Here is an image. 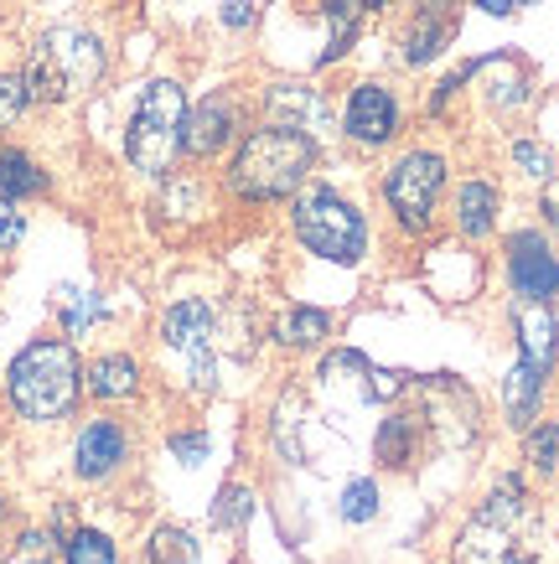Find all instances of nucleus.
<instances>
[{"instance_id":"473e14b6","label":"nucleus","mask_w":559,"mask_h":564,"mask_svg":"<svg viewBox=\"0 0 559 564\" xmlns=\"http://www.w3.org/2000/svg\"><path fill=\"white\" fill-rule=\"evenodd\" d=\"M47 560V533H32L26 539V554H21V564H42Z\"/></svg>"},{"instance_id":"e433bc0d","label":"nucleus","mask_w":559,"mask_h":564,"mask_svg":"<svg viewBox=\"0 0 559 564\" xmlns=\"http://www.w3.org/2000/svg\"><path fill=\"white\" fill-rule=\"evenodd\" d=\"M513 564H528V560H513Z\"/></svg>"},{"instance_id":"b1692460","label":"nucleus","mask_w":559,"mask_h":564,"mask_svg":"<svg viewBox=\"0 0 559 564\" xmlns=\"http://www.w3.org/2000/svg\"><path fill=\"white\" fill-rule=\"evenodd\" d=\"M373 513H378V487H373L368 477L347 481V492H342V518H347V523H373Z\"/></svg>"},{"instance_id":"7c9ffc66","label":"nucleus","mask_w":559,"mask_h":564,"mask_svg":"<svg viewBox=\"0 0 559 564\" xmlns=\"http://www.w3.org/2000/svg\"><path fill=\"white\" fill-rule=\"evenodd\" d=\"M249 21H255V6H249V0H228V6H223V26H249Z\"/></svg>"},{"instance_id":"412c9836","label":"nucleus","mask_w":559,"mask_h":564,"mask_svg":"<svg viewBox=\"0 0 559 564\" xmlns=\"http://www.w3.org/2000/svg\"><path fill=\"white\" fill-rule=\"evenodd\" d=\"M326 332H332V316H326V311L301 306V311H286V316H280V343H290V347L322 343Z\"/></svg>"},{"instance_id":"f257e3e1","label":"nucleus","mask_w":559,"mask_h":564,"mask_svg":"<svg viewBox=\"0 0 559 564\" xmlns=\"http://www.w3.org/2000/svg\"><path fill=\"white\" fill-rule=\"evenodd\" d=\"M311 166H316V140L305 130H290V124H265L244 140L234 172H228V187L244 203H275V197L301 192Z\"/></svg>"},{"instance_id":"ddd939ff","label":"nucleus","mask_w":559,"mask_h":564,"mask_svg":"<svg viewBox=\"0 0 559 564\" xmlns=\"http://www.w3.org/2000/svg\"><path fill=\"white\" fill-rule=\"evenodd\" d=\"M125 451H130L125 430H119L115 420H94V425H84V435H78L73 466H78V477L99 481V477H109V471H115V466L125 462Z\"/></svg>"},{"instance_id":"4468645a","label":"nucleus","mask_w":559,"mask_h":564,"mask_svg":"<svg viewBox=\"0 0 559 564\" xmlns=\"http://www.w3.org/2000/svg\"><path fill=\"white\" fill-rule=\"evenodd\" d=\"M513 322H518V352H524V362L549 373L555 368V316H549V306L544 301H518Z\"/></svg>"},{"instance_id":"c756f323","label":"nucleus","mask_w":559,"mask_h":564,"mask_svg":"<svg viewBox=\"0 0 559 564\" xmlns=\"http://www.w3.org/2000/svg\"><path fill=\"white\" fill-rule=\"evenodd\" d=\"M94 316H99V301H94V295H78V306L68 311V332H84Z\"/></svg>"},{"instance_id":"f704fd0d","label":"nucleus","mask_w":559,"mask_h":564,"mask_svg":"<svg viewBox=\"0 0 559 564\" xmlns=\"http://www.w3.org/2000/svg\"><path fill=\"white\" fill-rule=\"evenodd\" d=\"M171 451H182V456H203L207 445L203 441H171Z\"/></svg>"},{"instance_id":"9d476101","label":"nucleus","mask_w":559,"mask_h":564,"mask_svg":"<svg viewBox=\"0 0 559 564\" xmlns=\"http://www.w3.org/2000/svg\"><path fill=\"white\" fill-rule=\"evenodd\" d=\"M394 124H399V104H394L389 88L363 84L347 94V135L357 145H384L394 135Z\"/></svg>"},{"instance_id":"4be33fe9","label":"nucleus","mask_w":559,"mask_h":564,"mask_svg":"<svg viewBox=\"0 0 559 564\" xmlns=\"http://www.w3.org/2000/svg\"><path fill=\"white\" fill-rule=\"evenodd\" d=\"M146 560L151 564H197V544H192V533L186 529H155L151 544H146Z\"/></svg>"},{"instance_id":"6e6552de","label":"nucleus","mask_w":559,"mask_h":564,"mask_svg":"<svg viewBox=\"0 0 559 564\" xmlns=\"http://www.w3.org/2000/svg\"><path fill=\"white\" fill-rule=\"evenodd\" d=\"M508 280L518 291V301H549L559 291V259L549 254L544 234L524 228V234L508 239Z\"/></svg>"},{"instance_id":"72a5a7b5","label":"nucleus","mask_w":559,"mask_h":564,"mask_svg":"<svg viewBox=\"0 0 559 564\" xmlns=\"http://www.w3.org/2000/svg\"><path fill=\"white\" fill-rule=\"evenodd\" d=\"M544 213H549V223L559 228V182H549V187H544Z\"/></svg>"},{"instance_id":"6ab92c4d","label":"nucleus","mask_w":559,"mask_h":564,"mask_svg":"<svg viewBox=\"0 0 559 564\" xmlns=\"http://www.w3.org/2000/svg\"><path fill=\"white\" fill-rule=\"evenodd\" d=\"M456 218H461V234L466 239H487L492 223H497V192L487 182H466L456 197Z\"/></svg>"},{"instance_id":"393cba45","label":"nucleus","mask_w":559,"mask_h":564,"mask_svg":"<svg viewBox=\"0 0 559 564\" xmlns=\"http://www.w3.org/2000/svg\"><path fill=\"white\" fill-rule=\"evenodd\" d=\"M528 462L539 466V471H555L559 466V420L528 430Z\"/></svg>"},{"instance_id":"aec40b11","label":"nucleus","mask_w":559,"mask_h":564,"mask_svg":"<svg viewBox=\"0 0 559 564\" xmlns=\"http://www.w3.org/2000/svg\"><path fill=\"white\" fill-rule=\"evenodd\" d=\"M357 21H363V6H357V0H326V26H332V42H326L322 63H337L342 52L353 47Z\"/></svg>"},{"instance_id":"c85d7f7f","label":"nucleus","mask_w":559,"mask_h":564,"mask_svg":"<svg viewBox=\"0 0 559 564\" xmlns=\"http://www.w3.org/2000/svg\"><path fill=\"white\" fill-rule=\"evenodd\" d=\"M21 234H26V223H21V213H11V203H0V249H11V243H21Z\"/></svg>"},{"instance_id":"2eb2a0df","label":"nucleus","mask_w":559,"mask_h":564,"mask_svg":"<svg viewBox=\"0 0 559 564\" xmlns=\"http://www.w3.org/2000/svg\"><path fill=\"white\" fill-rule=\"evenodd\" d=\"M544 368H534V362L518 358V368L508 373V383H503V404H508V420L518 430H534V414H539V399H544Z\"/></svg>"},{"instance_id":"1a4fd4ad","label":"nucleus","mask_w":559,"mask_h":564,"mask_svg":"<svg viewBox=\"0 0 559 564\" xmlns=\"http://www.w3.org/2000/svg\"><path fill=\"white\" fill-rule=\"evenodd\" d=\"M161 337H166L171 352H182L192 362V373L207 383V347H213V311L203 301H176L161 322Z\"/></svg>"},{"instance_id":"5701e85b","label":"nucleus","mask_w":559,"mask_h":564,"mask_svg":"<svg viewBox=\"0 0 559 564\" xmlns=\"http://www.w3.org/2000/svg\"><path fill=\"white\" fill-rule=\"evenodd\" d=\"M63 560L68 564H115V544L94 529H78L68 539V549H63Z\"/></svg>"},{"instance_id":"423d86ee","label":"nucleus","mask_w":559,"mask_h":564,"mask_svg":"<svg viewBox=\"0 0 559 564\" xmlns=\"http://www.w3.org/2000/svg\"><path fill=\"white\" fill-rule=\"evenodd\" d=\"M524 481L518 477H503L497 492L482 502V513L466 523V533L456 539V564H508V549H513V533L524 523Z\"/></svg>"},{"instance_id":"2f4dec72","label":"nucleus","mask_w":559,"mask_h":564,"mask_svg":"<svg viewBox=\"0 0 559 564\" xmlns=\"http://www.w3.org/2000/svg\"><path fill=\"white\" fill-rule=\"evenodd\" d=\"M487 17H513V11H524V6H539V0H476Z\"/></svg>"},{"instance_id":"39448f33","label":"nucleus","mask_w":559,"mask_h":564,"mask_svg":"<svg viewBox=\"0 0 559 564\" xmlns=\"http://www.w3.org/2000/svg\"><path fill=\"white\" fill-rule=\"evenodd\" d=\"M182 124H186L182 84H171V78L146 84V94L136 104V120H130V135H125V151L136 161V172L166 176V166L182 151Z\"/></svg>"},{"instance_id":"a211bd4d","label":"nucleus","mask_w":559,"mask_h":564,"mask_svg":"<svg viewBox=\"0 0 559 564\" xmlns=\"http://www.w3.org/2000/svg\"><path fill=\"white\" fill-rule=\"evenodd\" d=\"M136 389H140V368H136V358H125V352L99 358L88 368V393H94V399H130Z\"/></svg>"},{"instance_id":"c9c22d12","label":"nucleus","mask_w":559,"mask_h":564,"mask_svg":"<svg viewBox=\"0 0 559 564\" xmlns=\"http://www.w3.org/2000/svg\"><path fill=\"white\" fill-rule=\"evenodd\" d=\"M368 6H389V0H368Z\"/></svg>"},{"instance_id":"bb28decb","label":"nucleus","mask_w":559,"mask_h":564,"mask_svg":"<svg viewBox=\"0 0 559 564\" xmlns=\"http://www.w3.org/2000/svg\"><path fill=\"white\" fill-rule=\"evenodd\" d=\"M26 104H32V94H26V78H21V73H6V78H0V124H11L21 109H26Z\"/></svg>"},{"instance_id":"0eeeda50","label":"nucleus","mask_w":559,"mask_h":564,"mask_svg":"<svg viewBox=\"0 0 559 564\" xmlns=\"http://www.w3.org/2000/svg\"><path fill=\"white\" fill-rule=\"evenodd\" d=\"M441 187H445V161L441 155L436 151H409L405 161L389 166V176H384V203L394 207V218L405 223L409 234H424Z\"/></svg>"},{"instance_id":"9b49d317","label":"nucleus","mask_w":559,"mask_h":564,"mask_svg":"<svg viewBox=\"0 0 559 564\" xmlns=\"http://www.w3.org/2000/svg\"><path fill=\"white\" fill-rule=\"evenodd\" d=\"M234 120H238V109L223 99V94L203 99L192 115H186V124H182V151H192V155L223 151V145L234 140Z\"/></svg>"},{"instance_id":"cd10ccee","label":"nucleus","mask_w":559,"mask_h":564,"mask_svg":"<svg viewBox=\"0 0 559 564\" xmlns=\"http://www.w3.org/2000/svg\"><path fill=\"white\" fill-rule=\"evenodd\" d=\"M513 161H518V166H524L528 176H549V151H544V145H534V140H518V145H513Z\"/></svg>"},{"instance_id":"7ed1b4c3","label":"nucleus","mask_w":559,"mask_h":564,"mask_svg":"<svg viewBox=\"0 0 559 564\" xmlns=\"http://www.w3.org/2000/svg\"><path fill=\"white\" fill-rule=\"evenodd\" d=\"M104 73V47L99 36L84 32V26H52L42 42H36L32 63H26V94L36 104H57L68 94H84L94 78Z\"/></svg>"},{"instance_id":"f3484780","label":"nucleus","mask_w":559,"mask_h":564,"mask_svg":"<svg viewBox=\"0 0 559 564\" xmlns=\"http://www.w3.org/2000/svg\"><path fill=\"white\" fill-rule=\"evenodd\" d=\"M47 192V172L36 166L26 151H0V197L21 203V197H42Z\"/></svg>"},{"instance_id":"f8f14e48","label":"nucleus","mask_w":559,"mask_h":564,"mask_svg":"<svg viewBox=\"0 0 559 564\" xmlns=\"http://www.w3.org/2000/svg\"><path fill=\"white\" fill-rule=\"evenodd\" d=\"M456 32V0H420V11L405 32V57L409 63H430L436 52Z\"/></svg>"},{"instance_id":"20e7f679","label":"nucleus","mask_w":559,"mask_h":564,"mask_svg":"<svg viewBox=\"0 0 559 564\" xmlns=\"http://www.w3.org/2000/svg\"><path fill=\"white\" fill-rule=\"evenodd\" d=\"M290 223H295V239L311 249V254L332 259V264H357L368 254V223L353 203H342L332 187H305L290 207Z\"/></svg>"},{"instance_id":"f03ea898","label":"nucleus","mask_w":559,"mask_h":564,"mask_svg":"<svg viewBox=\"0 0 559 564\" xmlns=\"http://www.w3.org/2000/svg\"><path fill=\"white\" fill-rule=\"evenodd\" d=\"M78 352L68 343H42L21 347L17 362H11V404L26 420H57V414L73 410L78 399Z\"/></svg>"},{"instance_id":"a878e982","label":"nucleus","mask_w":559,"mask_h":564,"mask_svg":"<svg viewBox=\"0 0 559 564\" xmlns=\"http://www.w3.org/2000/svg\"><path fill=\"white\" fill-rule=\"evenodd\" d=\"M249 502H255V497L244 492V487H228V492L218 497V508H213V523H218V529H238V523L249 518Z\"/></svg>"},{"instance_id":"dca6fc26","label":"nucleus","mask_w":559,"mask_h":564,"mask_svg":"<svg viewBox=\"0 0 559 564\" xmlns=\"http://www.w3.org/2000/svg\"><path fill=\"white\" fill-rule=\"evenodd\" d=\"M270 115H275V124H290V130H316L322 124V94L280 84V88H270Z\"/></svg>"}]
</instances>
